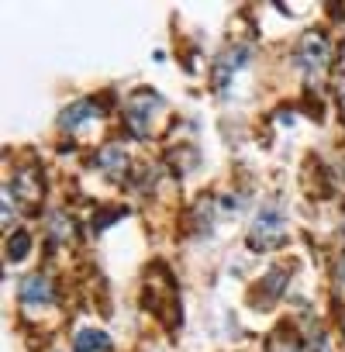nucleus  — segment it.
<instances>
[{"instance_id": "obj_11", "label": "nucleus", "mask_w": 345, "mask_h": 352, "mask_svg": "<svg viewBox=\"0 0 345 352\" xmlns=\"http://www.w3.org/2000/svg\"><path fill=\"white\" fill-rule=\"evenodd\" d=\"M32 252V235L28 232H8V263H21Z\"/></svg>"}, {"instance_id": "obj_9", "label": "nucleus", "mask_w": 345, "mask_h": 352, "mask_svg": "<svg viewBox=\"0 0 345 352\" xmlns=\"http://www.w3.org/2000/svg\"><path fill=\"white\" fill-rule=\"evenodd\" d=\"M90 118H100V107L93 104V100H76V104H69L66 111H63V118H59V124L66 128V131H76L83 121H90Z\"/></svg>"}, {"instance_id": "obj_8", "label": "nucleus", "mask_w": 345, "mask_h": 352, "mask_svg": "<svg viewBox=\"0 0 345 352\" xmlns=\"http://www.w3.org/2000/svg\"><path fill=\"white\" fill-rule=\"evenodd\" d=\"M266 352H307V349L290 324H276L266 338Z\"/></svg>"}, {"instance_id": "obj_4", "label": "nucleus", "mask_w": 345, "mask_h": 352, "mask_svg": "<svg viewBox=\"0 0 345 352\" xmlns=\"http://www.w3.org/2000/svg\"><path fill=\"white\" fill-rule=\"evenodd\" d=\"M287 242V218L280 211H259V218L249 228V249L252 252H269Z\"/></svg>"}, {"instance_id": "obj_12", "label": "nucleus", "mask_w": 345, "mask_h": 352, "mask_svg": "<svg viewBox=\"0 0 345 352\" xmlns=\"http://www.w3.org/2000/svg\"><path fill=\"white\" fill-rule=\"evenodd\" d=\"M242 59H245V52H238V56H235V52H228L225 59H218V63H214V83H218V87H225V83L232 80V73L242 66Z\"/></svg>"}, {"instance_id": "obj_1", "label": "nucleus", "mask_w": 345, "mask_h": 352, "mask_svg": "<svg viewBox=\"0 0 345 352\" xmlns=\"http://www.w3.org/2000/svg\"><path fill=\"white\" fill-rule=\"evenodd\" d=\"M145 307L166 324V328H177L180 324V290H177V280L172 273L155 263L148 266V276H145Z\"/></svg>"}, {"instance_id": "obj_5", "label": "nucleus", "mask_w": 345, "mask_h": 352, "mask_svg": "<svg viewBox=\"0 0 345 352\" xmlns=\"http://www.w3.org/2000/svg\"><path fill=\"white\" fill-rule=\"evenodd\" d=\"M162 111V97L159 94H152V90H135L131 97H128V104H124V121H128V128L138 135V138H145L148 131H152V118Z\"/></svg>"}, {"instance_id": "obj_6", "label": "nucleus", "mask_w": 345, "mask_h": 352, "mask_svg": "<svg viewBox=\"0 0 345 352\" xmlns=\"http://www.w3.org/2000/svg\"><path fill=\"white\" fill-rule=\"evenodd\" d=\"M52 297H56V287H52L49 273H32L21 283V304H28V307H49Z\"/></svg>"}, {"instance_id": "obj_10", "label": "nucleus", "mask_w": 345, "mask_h": 352, "mask_svg": "<svg viewBox=\"0 0 345 352\" xmlns=\"http://www.w3.org/2000/svg\"><path fill=\"white\" fill-rule=\"evenodd\" d=\"M73 352H111V338L100 328H83V331H76Z\"/></svg>"}, {"instance_id": "obj_14", "label": "nucleus", "mask_w": 345, "mask_h": 352, "mask_svg": "<svg viewBox=\"0 0 345 352\" xmlns=\"http://www.w3.org/2000/svg\"><path fill=\"white\" fill-rule=\"evenodd\" d=\"M342 335H345V314H342Z\"/></svg>"}, {"instance_id": "obj_3", "label": "nucleus", "mask_w": 345, "mask_h": 352, "mask_svg": "<svg viewBox=\"0 0 345 352\" xmlns=\"http://www.w3.org/2000/svg\"><path fill=\"white\" fill-rule=\"evenodd\" d=\"M293 63L304 69L307 80H321V76L328 73V63H331V45H328V38H324L318 28L304 32V38L297 42Z\"/></svg>"}, {"instance_id": "obj_7", "label": "nucleus", "mask_w": 345, "mask_h": 352, "mask_svg": "<svg viewBox=\"0 0 345 352\" xmlns=\"http://www.w3.org/2000/svg\"><path fill=\"white\" fill-rule=\"evenodd\" d=\"M93 159H97V169L107 176V180H121V176L128 173V148H124V145H118V142L104 145Z\"/></svg>"}, {"instance_id": "obj_2", "label": "nucleus", "mask_w": 345, "mask_h": 352, "mask_svg": "<svg viewBox=\"0 0 345 352\" xmlns=\"http://www.w3.org/2000/svg\"><path fill=\"white\" fill-rule=\"evenodd\" d=\"M8 194L21 204V211L35 214L42 208V201H45V173H42V166L38 162L18 166L14 176H11V184H8Z\"/></svg>"}, {"instance_id": "obj_13", "label": "nucleus", "mask_w": 345, "mask_h": 352, "mask_svg": "<svg viewBox=\"0 0 345 352\" xmlns=\"http://www.w3.org/2000/svg\"><path fill=\"white\" fill-rule=\"evenodd\" d=\"M338 111H342V121H345V80L338 83Z\"/></svg>"}]
</instances>
